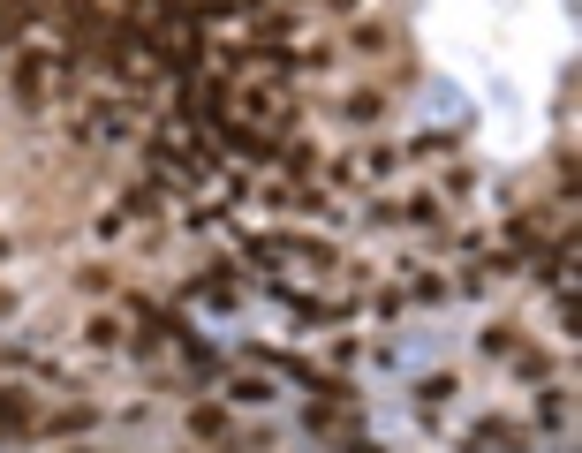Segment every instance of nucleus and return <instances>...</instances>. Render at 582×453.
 <instances>
[{"mask_svg":"<svg viewBox=\"0 0 582 453\" xmlns=\"http://www.w3.org/2000/svg\"><path fill=\"white\" fill-rule=\"evenodd\" d=\"M567 408H575L567 393H545V401H537V423H545V431H560V423H567Z\"/></svg>","mask_w":582,"mask_h":453,"instance_id":"nucleus-7","label":"nucleus"},{"mask_svg":"<svg viewBox=\"0 0 582 453\" xmlns=\"http://www.w3.org/2000/svg\"><path fill=\"white\" fill-rule=\"evenodd\" d=\"M514 348H522V340H514L507 325H492V333H484V355H492V363H499V355H514Z\"/></svg>","mask_w":582,"mask_h":453,"instance_id":"nucleus-9","label":"nucleus"},{"mask_svg":"<svg viewBox=\"0 0 582 453\" xmlns=\"http://www.w3.org/2000/svg\"><path fill=\"white\" fill-rule=\"evenodd\" d=\"M31 423H38V416H31V401H23V393H0V438H8V431L23 438Z\"/></svg>","mask_w":582,"mask_h":453,"instance_id":"nucleus-4","label":"nucleus"},{"mask_svg":"<svg viewBox=\"0 0 582 453\" xmlns=\"http://www.w3.org/2000/svg\"><path fill=\"white\" fill-rule=\"evenodd\" d=\"M91 423H99V408H84V401H76V408H53V416H46V438H76V431H91Z\"/></svg>","mask_w":582,"mask_h":453,"instance_id":"nucleus-3","label":"nucleus"},{"mask_svg":"<svg viewBox=\"0 0 582 453\" xmlns=\"http://www.w3.org/2000/svg\"><path fill=\"white\" fill-rule=\"evenodd\" d=\"M189 438H227V408H189Z\"/></svg>","mask_w":582,"mask_h":453,"instance_id":"nucleus-5","label":"nucleus"},{"mask_svg":"<svg viewBox=\"0 0 582 453\" xmlns=\"http://www.w3.org/2000/svg\"><path fill=\"white\" fill-rule=\"evenodd\" d=\"M23 38V0H0V53H16Z\"/></svg>","mask_w":582,"mask_h":453,"instance_id":"nucleus-6","label":"nucleus"},{"mask_svg":"<svg viewBox=\"0 0 582 453\" xmlns=\"http://www.w3.org/2000/svg\"><path fill=\"white\" fill-rule=\"evenodd\" d=\"M0 250H8V242H0Z\"/></svg>","mask_w":582,"mask_h":453,"instance_id":"nucleus-11","label":"nucleus"},{"mask_svg":"<svg viewBox=\"0 0 582 453\" xmlns=\"http://www.w3.org/2000/svg\"><path fill=\"white\" fill-rule=\"evenodd\" d=\"M469 453H522V431H507V423H477V431H469Z\"/></svg>","mask_w":582,"mask_h":453,"instance_id":"nucleus-1","label":"nucleus"},{"mask_svg":"<svg viewBox=\"0 0 582 453\" xmlns=\"http://www.w3.org/2000/svg\"><path fill=\"white\" fill-rule=\"evenodd\" d=\"M38 91H46V53H16V99L31 106Z\"/></svg>","mask_w":582,"mask_h":453,"instance_id":"nucleus-2","label":"nucleus"},{"mask_svg":"<svg viewBox=\"0 0 582 453\" xmlns=\"http://www.w3.org/2000/svg\"><path fill=\"white\" fill-rule=\"evenodd\" d=\"M326 8H333V16H348V8H356V0H326Z\"/></svg>","mask_w":582,"mask_h":453,"instance_id":"nucleus-10","label":"nucleus"},{"mask_svg":"<svg viewBox=\"0 0 582 453\" xmlns=\"http://www.w3.org/2000/svg\"><path fill=\"white\" fill-rule=\"evenodd\" d=\"M348 106V121H378L386 114V99H378V91H356V99H341Z\"/></svg>","mask_w":582,"mask_h":453,"instance_id":"nucleus-8","label":"nucleus"}]
</instances>
